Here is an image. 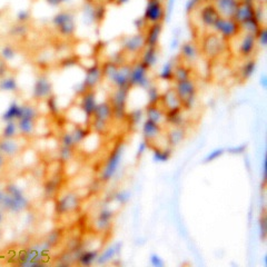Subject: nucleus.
Instances as JSON below:
<instances>
[{"mask_svg":"<svg viewBox=\"0 0 267 267\" xmlns=\"http://www.w3.org/2000/svg\"><path fill=\"white\" fill-rule=\"evenodd\" d=\"M212 29L214 34L218 35L227 42L234 39L241 32L240 24H237L233 18H223V17H219Z\"/></svg>","mask_w":267,"mask_h":267,"instance_id":"f257e3e1","label":"nucleus"},{"mask_svg":"<svg viewBox=\"0 0 267 267\" xmlns=\"http://www.w3.org/2000/svg\"><path fill=\"white\" fill-rule=\"evenodd\" d=\"M174 89L177 92L183 107L190 108L193 106L196 95V86L191 78L174 83Z\"/></svg>","mask_w":267,"mask_h":267,"instance_id":"f03ea898","label":"nucleus"},{"mask_svg":"<svg viewBox=\"0 0 267 267\" xmlns=\"http://www.w3.org/2000/svg\"><path fill=\"white\" fill-rule=\"evenodd\" d=\"M148 71L149 69L143 62H137L135 66L131 67L129 85L147 90L152 86V81H150L148 76Z\"/></svg>","mask_w":267,"mask_h":267,"instance_id":"7ed1b4c3","label":"nucleus"},{"mask_svg":"<svg viewBox=\"0 0 267 267\" xmlns=\"http://www.w3.org/2000/svg\"><path fill=\"white\" fill-rule=\"evenodd\" d=\"M227 40H225L216 34L208 35L204 38V46H203V53L208 58H216L224 50V44Z\"/></svg>","mask_w":267,"mask_h":267,"instance_id":"20e7f679","label":"nucleus"},{"mask_svg":"<svg viewBox=\"0 0 267 267\" xmlns=\"http://www.w3.org/2000/svg\"><path fill=\"white\" fill-rule=\"evenodd\" d=\"M239 38V46H237V50H239V55L243 58H249L253 54L257 46V40L255 35L251 34H244L240 32L236 36Z\"/></svg>","mask_w":267,"mask_h":267,"instance_id":"39448f33","label":"nucleus"},{"mask_svg":"<svg viewBox=\"0 0 267 267\" xmlns=\"http://www.w3.org/2000/svg\"><path fill=\"white\" fill-rule=\"evenodd\" d=\"M164 17L165 9L162 7L160 0H149L144 16V19L146 21V24H160L161 20L164 19Z\"/></svg>","mask_w":267,"mask_h":267,"instance_id":"423d86ee","label":"nucleus"},{"mask_svg":"<svg viewBox=\"0 0 267 267\" xmlns=\"http://www.w3.org/2000/svg\"><path fill=\"white\" fill-rule=\"evenodd\" d=\"M241 0H214V7L217 10L219 17L233 18L235 11L239 7Z\"/></svg>","mask_w":267,"mask_h":267,"instance_id":"0eeeda50","label":"nucleus"},{"mask_svg":"<svg viewBox=\"0 0 267 267\" xmlns=\"http://www.w3.org/2000/svg\"><path fill=\"white\" fill-rule=\"evenodd\" d=\"M159 102L162 104V109L165 112H172V110H177V109H182L183 108V104L179 99V97L177 95V92L175 89L173 88H168L166 90L165 94H162L160 96Z\"/></svg>","mask_w":267,"mask_h":267,"instance_id":"6e6552de","label":"nucleus"},{"mask_svg":"<svg viewBox=\"0 0 267 267\" xmlns=\"http://www.w3.org/2000/svg\"><path fill=\"white\" fill-rule=\"evenodd\" d=\"M252 18H255L253 2H241L235 11L233 19L237 24H242V22Z\"/></svg>","mask_w":267,"mask_h":267,"instance_id":"1a4fd4ad","label":"nucleus"},{"mask_svg":"<svg viewBox=\"0 0 267 267\" xmlns=\"http://www.w3.org/2000/svg\"><path fill=\"white\" fill-rule=\"evenodd\" d=\"M162 134V126L154 123V121L146 119L143 125V136L144 139L148 143H153L156 138H158Z\"/></svg>","mask_w":267,"mask_h":267,"instance_id":"9d476101","label":"nucleus"},{"mask_svg":"<svg viewBox=\"0 0 267 267\" xmlns=\"http://www.w3.org/2000/svg\"><path fill=\"white\" fill-rule=\"evenodd\" d=\"M123 146L118 147L112 155V157L109 158L105 171H104V179H109L116 173V171H117V168L120 164L121 156H123Z\"/></svg>","mask_w":267,"mask_h":267,"instance_id":"9b49d317","label":"nucleus"},{"mask_svg":"<svg viewBox=\"0 0 267 267\" xmlns=\"http://www.w3.org/2000/svg\"><path fill=\"white\" fill-rule=\"evenodd\" d=\"M124 47L130 51V53H139L145 47H146V38L144 34L132 35L131 37H128L124 43Z\"/></svg>","mask_w":267,"mask_h":267,"instance_id":"f8f14e48","label":"nucleus"},{"mask_svg":"<svg viewBox=\"0 0 267 267\" xmlns=\"http://www.w3.org/2000/svg\"><path fill=\"white\" fill-rule=\"evenodd\" d=\"M166 137L171 148L178 146L185 137H186V131L183 128V126H171V128L167 130Z\"/></svg>","mask_w":267,"mask_h":267,"instance_id":"ddd939ff","label":"nucleus"},{"mask_svg":"<svg viewBox=\"0 0 267 267\" xmlns=\"http://www.w3.org/2000/svg\"><path fill=\"white\" fill-rule=\"evenodd\" d=\"M201 20L206 28H212L214 26L215 22L219 18V15L217 13V10L215 9L214 5H207L201 11Z\"/></svg>","mask_w":267,"mask_h":267,"instance_id":"4468645a","label":"nucleus"},{"mask_svg":"<svg viewBox=\"0 0 267 267\" xmlns=\"http://www.w3.org/2000/svg\"><path fill=\"white\" fill-rule=\"evenodd\" d=\"M146 116L147 119L152 120L160 126L167 124L166 112L161 107H158L157 104L156 105H149L146 108Z\"/></svg>","mask_w":267,"mask_h":267,"instance_id":"2eb2a0df","label":"nucleus"},{"mask_svg":"<svg viewBox=\"0 0 267 267\" xmlns=\"http://www.w3.org/2000/svg\"><path fill=\"white\" fill-rule=\"evenodd\" d=\"M158 61V53H157V47H149L146 46L143 49V55H142V60L145 66L148 69L153 68Z\"/></svg>","mask_w":267,"mask_h":267,"instance_id":"dca6fc26","label":"nucleus"},{"mask_svg":"<svg viewBox=\"0 0 267 267\" xmlns=\"http://www.w3.org/2000/svg\"><path fill=\"white\" fill-rule=\"evenodd\" d=\"M160 34H161V24L150 25L146 35H145V38H146V46H149V47H157Z\"/></svg>","mask_w":267,"mask_h":267,"instance_id":"f3484780","label":"nucleus"},{"mask_svg":"<svg viewBox=\"0 0 267 267\" xmlns=\"http://www.w3.org/2000/svg\"><path fill=\"white\" fill-rule=\"evenodd\" d=\"M181 56L184 58V60L188 62L195 61L197 59V56H198V50H197L195 44L185 43L181 48Z\"/></svg>","mask_w":267,"mask_h":267,"instance_id":"a211bd4d","label":"nucleus"},{"mask_svg":"<svg viewBox=\"0 0 267 267\" xmlns=\"http://www.w3.org/2000/svg\"><path fill=\"white\" fill-rule=\"evenodd\" d=\"M153 149V158L156 162H166L171 158L172 148H157L154 147Z\"/></svg>","mask_w":267,"mask_h":267,"instance_id":"6ab92c4d","label":"nucleus"},{"mask_svg":"<svg viewBox=\"0 0 267 267\" xmlns=\"http://www.w3.org/2000/svg\"><path fill=\"white\" fill-rule=\"evenodd\" d=\"M190 73L189 69L184 66V65H179L174 68V74H173V81L176 83V81H182L185 79H189L190 78Z\"/></svg>","mask_w":267,"mask_h":267,"instance_id":"aec40b11","label":"nucleus"},{"mask_svg":"<svg viewBox=\"0 0 267 267\" xmlns=\"http://www.w3.org/2000/svg\"><path fill=\"white\" fill-rule=\"evenodd\" d=\"M174 63L173 61H167L164 66H162L159 78L164 81H173V74H174Z\"/></svg>","mask_w":267,"mask_h":267,"instance_id":"412c9836","label":"nucleus"},{"mask_svg":"<svg viewBox=\"0 0 267 267\" xmlns=\"http://www.w3.org/2000/svg\"><path fill=\"white\" fill-rule=\"evenodd\" d=\"M255 69H256V63H255V60H253V59L247 60L245 65H244L242 68V72H241L242 77L244 79L251 78L253 76Z\"/></svg>","mask_w":267,"mask_h":267,"instance_id":"4be33fe9","label":"nucleus"},{"mask_svg":"<svg viewBox=\"0 0 267 267\" xmlns=\"http://www.w3.org/2000/svg\"><path fill=\"white\" fill-rule=\"evenodd\" d=\"M256 40H257V45L259 44L260 47H266V44H267V31H266V28L263 26L260 27V29L258 30L257 35H256Z\"/></svg>","mask_w":267,"mask_h":267,"instance_id":"5701e85b","label":"nucleus"},{"mask_svg":"<svg viewBox=\"0 0 267 267\" xmlns=\"http://www.w3.org/2000/svg\"><path fill=\"white\" fill-rule=\"evenodd\" d=\"M224 152L225 150L223 148H217V149L212 150V152L204 158V162H212L213 160H216L224 154Z\"/></svg>","mask_w":267,"mask_h":267,"instance_id":"b1692460","label":"nucleus"},{"mask_svg":"<svg viewBox=\"0 0 267 267\" xmlns=\"http://www.w3.org/2000/svg\"><path fill=\"white\" fill-rule=\"evenodd\" d=\"M149 262H150V265L154 266V267H164V265H165L164 260H162V258L157 254L150 255Z\"/></svg>","mask_w":267,"mask_h":267,"instance_id":"393cba45","label":"nucleus"},{"mask_svg":"<svg viewBox=\"0 0 267 267\" xmlns=\"http://www.w3.org/2000/svg\"><path fill=\"white\" fill-rule=\"evenodd\" d=\"M96 256H97L96 252H89V253L84 254L83 256H81V260H83L84 264H90L92 260L96 258Z\"/></svg>","mask_w":267,"mask_h":267,"instance_id":"a878e982","label":"nucleus"},{"mask_svg":"<svg viewBox=\"0 0 267 267\" xmlns=\"http://www.w3.org/2000/svg\"><path fill=\"white\" fill-rule=\"evenodd\" d=\"M246 148H247V144L239 145V146L228 148V153H230V154H236V155H237V154H243L244 152H246Z\"/></svg>","mask_w":267,"mask_h":267,"instance_id":"bb28decb","label":"nucleus"},{"mask_svg":"<svg viewBox=\"0 0 267 267\" xmlns=\"http://www.w3.org/2000/svg\"><path fill=\"white\" fill-rule=\"evenodd\" d=\"M147 147H148V143L144 139V141L141 143V145H139V148H138V152H137V158L142 157L145 153V150L147 149Z\"/></svg>","mask_w":267,"mask_h":267,"instance_id":"cd10ccee","label":"nucleus"},{"mask_svg":"<svg viewBox=\"0 0 267 267\" xmlns=\"http://www.w3.org/2000/svg\"><path fill=\"white\" fill-rule=\"evenodd\" d=\"M259 84H260V86L263 87V88H266V87H267V77H266V75H263V76L260 77Z\"/></svg>","mask_w":267,"mask_h":267,"instance_id":"c85d7f7f","label":"nucleus"}]
</instances>
